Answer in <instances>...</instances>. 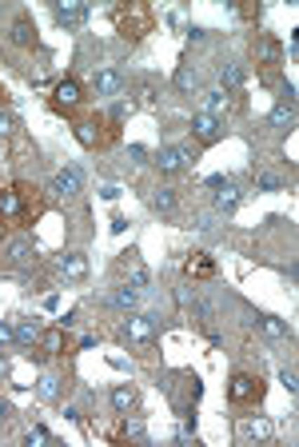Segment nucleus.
Wrapping results in <instances>:
<instances>
[{
  "label": "nucleus",
  "instance_id": "10",
  "mask_svg": "<svg viewBox=\"0 0 299 447\" xmlns=\"http://www.w3.org/2000/svg\"><path fill=\"white\" fill-rule=\"evenodd\" d=\"M60 276L64 280H72V284L88 280V256L84 252H68V256H60Z\"/></svg>",
  "mask_w": 299,
  "mask_h": 447
},
{
  "label": "nucleus",
  "instance_id": "17",
  "mask_svg": "<svg viewBox=\"0 0 299 447\" xmlns=\"http://www.w3.org/2000/svg\"><path fill=\"white\" fill-rule=\"evenodd\" d=\"M267 124H272L275 132H291V128H295V108H287V104H275L272 116H267Z\"/></svg>",
  "mask_w": 299,
  "mask_h": 447
},
{
  "label": "nucleus",
  "instance_id": "19",
  "mask_svg": "<svg viewBox=\"0 0 299 447\" xmlns=\"http://www.w3.org/2000/svg\"><path fill=\"white\" fill-rule=\"evenodd\" d=\"M36 396L44 399V403H56L60 399V375H52V372H44L36 380Z\"/></svg>",
  "mask_w": 299,
  "mask_h": 447
},
{
  "label": "nucleus",
  "instance_id": "5",
  "mask_svg": "<svg viewBox=\"0 0 299 447\" xmlns=\"http://www.w3.org/2000/svg\"><path fill=\"white\" fill-rule=\"evenodd\" d=\"M260 380H255V375H248V372H236L232 375V380H227V399H232V403H255V399H260Z\"/></svg>",
  "mask_w": 299,
  "mask_h": 447
},
{
  "label": "nucleus",
  "instance_id": "4",
  "mask_svg": "<svg viewBox=\"0 0 299 447\" xmlns=\"http://www.w3.org/2000/svg\"><path fill=\"white\" fill-rule=\"evenodd\" d=\"M156 164H160V172L175 176V172H184V168H192V164H196V152L187 148V144H168V148H160Z\"/></svg>",
  "mask_w": 299,
  "mask_h": 447
},
{
  "label": "nucleus",
  "instance_id": "39",
  "mask_svg": "<svg viewBox=\"0 0 299 447\" xmlns=\"http://www.w3.org/2000/svg\"><path fill=\"white\" fill-rule=\"evenodd\" d=\"M128 156H132L136 164H144V160H148V148H144V144H132V148H128Z\"/></svg>",
  "mask_w": 299,
  "mask_h": 447
},
{
  "label": "nucleus",
  "instance_id": "23",
  "mask_svg": "<svg viewBox=\"0 0 299 447\" xmlns=\"http://www.w3.org/2000/svg\"><path fill=\"white\" fill-rule=\"evenodd\" d=\"M36 339H40V323H36V320L16 323V344H20V348H32Z\"/></svg>",
  "mask_w": 299,
  "mask_h": 447
},
{
  "label": "nucleus",
  "instance_id": "27",
  "mask_svg": "<svg viewBox=\"0 0 299 447\" xmlns=\"http://www.w3.org/2000/svg\"><path fill=\"white\" fill-rule=\"evenodd\" d=\"M220 80H224L227 88H239L244 84V68H239V64H224V68H220Z\"/></svg>",
  "mask_w": 299,
  "mask_h": 447
},
{
  "label": "nucleus",
  "instance_id": "13",
  "mask_svg": "<svg viewBox=\"0 0 299 447\" xmlns=\"http://www.w3.org/2000/svg\"><path fill=\"white\" fill-rule=\"evenodd\" d=\"M72 136H76V144H80V148H100V144H104V136H100V128L92 124V120H76V124H72Z\"/></svg>",
  "mask_w": 299,
  "mask_h": 447
},
{
  "label": "nucleus",
  "instance_id": "41",
  "mask_svg": "<svg viewBox=\"0 0 299 447\" xmlns=\"http://www.w3.org/2000/svg\"><path fill=\"white\" fill-rule=\"evenodd\" d=\"M8 415H13V408H8V403H0V427L8 423Z\"/></svg>",
  "mask_w": 299,
  "mask_h": 447
},
{
  "label": "nucleus",
  "instance_id": "1",
  "mask_svg": "<svg viewBox=\"0 0 299 447\" xmlns=\"http://www.w3.org/2000/svg\"><path fill=\"white\" fill-rule=\"evenodd\" d=\"M52 200L56 204H76V200L84 196V176L76 172V168H60V172L52 176Z\"/></svg>",
  "mask_w": 299,
  "mask_h": 447
},
{
  "label": "nucleus",
  "instance_id": "2",
  "mask_svg": "<svg viewBox=\"0 0 299 447\" xmlns=\"http://www.w3.org/2000/svg\"><path fill=\"white\" fill-rule=\"evenodd\" d=\"M28 216V188L16 184V188H0V220L13 224V220H25Z\"/></svg>",
  "mask_w": 299,
  "mask_h": 447
},
{
  "label": "nucleus",
  "instance_id": "22",
  "mask_svg": "<svg viewBox=\"0 0 299 447\" xmlns=\"http://www.w3.org/2000/svg\"><path fill=\"white\" fill-rule=\"evenodd\" d=\"M152 208L160 212V216H172L175 212V192L172 188H156V192H152Z\"/></svg>",
  "mask_w": 299,
  "mask_h": 447
},
{
  "label": "nucleus",
  "instance_id": "12",
  "mask_svg": "<svg viewBox=\"0 0 299 447\" xmlns=\"http://www.w3.org/2000/svg\"><path fill=\"white\" fill-rule=\"evenodd\" d=\"M199 112H208V116H215V120H224L227 112H232V96H227L224 88L204 92V108H199Z\"/></svg>",
  "mask_w": 299,
  "mask_h": 447
},
{
  "label": "nucleus",
  "instance_id": "7",
  "mask_svg": "<svg viewBox=\"0 0 299 447\" xmlns=\"http://www.w3.org/2000/svg\"><path fill=\"white\" fill-rule=\"evenodd\" d=\"M192 136H196L199 144H215V140L224 136V120H215L208 112H196V116H192Z\"/></svg>",
  "mask_w": 299,
  "mask_h": 447
},
{
  "label": "nucleus",
  "instance_id": "33",
  "mask_svg": "<svg viewBox=\"0 0 299 447\" xmlns=\"http://www.w3.org/2000/svg\"><path fill=\"white\" fill-rule=\"evenodd\" d=\"M16 132V116L13 112H0V140H8Z\"/></svg>",
  "mask_w": 299,
  "mask_h": 447
},
{
  "label": "nucleus",
  "instance_id": "20",
  "mask_svg": "<svg viewBox=\"0 0 299 447\" xmlns=\"http://www.w3.org/2000/svg\"><path fill=\"white\" fill-rule=\"evenodd\" d=\"M272 423L267 420H239V439H267Z\"/></svg>",
  "mask_w": 299,
  "mask_h": 447
},
{
  "label": "nucleus",
  "instance_id": "21",
  "mask_svg": "<svg viewBox=\"0 0 299 447\" xmlns=\"http://www.w3.org/2000/svg\"><path fill=\"white\" fill-rule=\"evenodd\" d=\"M260 328L272 339H291V328H287V320H279V316H260Z\"/></svg>",
  "mask_w": 299,
  "mask_h": 447
},
{
  "label": "nucleus",
  "instance_id": "6",
  "mask_svg": "<svg viewBox=\"0 0 299 447\" xmlns=\"http://www.w3.org/2000/svg\"><path fill=\"white\" fill-rule=\"evenodd\" d=\"M124 76L116 72V68H100L96 76H92V92H96L100 100H116V96H124Z\"/></svg>",
  "mask_w": 299,
  "mask_h": 447
},
{
  "label": "nucleus",
  "instance_id": "15",
  "mask_svg": "<svg viewBox=\"0 0 299 447\" xmlns=\"http://www.w3.org/2000/svg\"><path fill=\"white\" fill-rule=\"evenodd\" d=\"M136 403H140V396H136V387H132V384H120V387H112V408L120 411V415H128V411H136Z\"/></svg>",
  "mask_w": 299,
  "mask_h": 447
},
{
  "label": "nucleus",
  "instance_id": "34",
  "mask_svg": "<svg viewBox=\"0 0 299 447\" xmlns=\"http://www.w3.org/2000/svg\"><path fill=\"white\" fill-rule=\"evenodd\" d=\"M28 447H44V443H52V435L44 432V427H32V432H28V439H25Z\"/></svg>",
  "mask_w": 299,
  "mask_h": 447
},
{
  "label": "nucleus",
  "instance_id": "36",
  "mask_svg": "<svg viewBox=\"0 0 299 447\" xmlns=\"http://www.w3.org/2000/svg\"><path fill=\"white\" fill-rule=\"evenodd\" d=\"M279 104L295 108V84H279Z\"/></svg>",
  "mask_w": 299,
  "mask_h": 447
},
{
  "label": "nucleus",
  "instance_id": "18",
  "mask_svg": "<svg viewBox=\"0 0 299 447\" xmlns=\"http://www.w3.org/2000/svg\"><path fill=\"white\" fill-rule=\"evenodd\" d=\"M239 208V192L232 188V180L224 184V192H215V216H232Z\"/></svg>",
  "mask_w": 299,
  "mask_h": 447
},
{
  "label": "nucleus",
  "instance_id": "14",
  "mask_svg": "<svg viewBox=\"0 0 299 447\" xmlns=\"http://www.w3.org/2000/svg\"><path fill=\"white\" fill-rule=\"evenodd\" d=\"M8 37H13V44H20V48H32V44H36V25H32L28 16H16Z\"/></svg>",
  "mask_w": 299,
  "mask_h": 447
},
{
  "label": "nucleus",
  "instance_id": "26",
  "mask_svg": "<svg viewBox=\"0 0 299 447\" xmlns=\"http://www.w3.org/2000/svg\"><path fill=\"white\" fill-rule=\"evenodd\" d=\"M120 435H124V439H140V443L148 439V432H144V423H140V420H132V415H124V427H120Z\"/></svg>",
  "mask_w": 299,
  "mask_h": 447
},
{
  "label": "nucleus",
  "instance_id": "25",
  "mask_svg": "<svg viewBox=\"0 0 299 447\" xmlns=\"http://www.w3.org/2000/svg\"><path fill=\"white\" fill-rule=\"evenodd\" d=\"M172 80H175V88H180V92H192V88H196V80H199V76H196V68H187V64H180V68H175V76H172Z\"/></svg>",
  "mask_w": 299,
  "mask_h": 447
},
{
  "label": "nucleus",
  "instance_id": "28",
  "mask_svg": "<svg viewBox=\"0 0 299 447\" xmlns=\"http://www.w3.org/2000/svg\"><path fill=\"white\" fill-rule=\"evenodd\" d=\"M255 188H260V192H279L284 180H279L275 172H255Z\"/></svg>",
  "mask_w": 299,
  "mask_h": 447
},
{
  "label": "nucleus",
  "instance_id": "35",
  "mask_svg": "<svg viewBox=\"0 0 299 447\" xmlns=\"http://www.w3.org/2000/svg\"><path fill=\"white\" fill-rule=\"evenodd\" d=\"M156 100H160V96H156V84H152V80H144V84H140V104H148V108H152Z\"/></svg>",
  "mask_w": 299,
  "mask_h": 447
},
{
  "label": "nucleus",
  "instance_id": "9",
  "mask_svg": "<svg viewBox=\"0 0 299 447\" xmlns=\"http://www.w3.org/2000/svg\"><path fill=\"white\" fill-rule=\"evenodd\" d=\"M80 100H84V88L76 84V80H60V84L52 88V104H56L60 112H76Z\"/></svg>",
  "mask_w": 299,
  "mask_h": 447
},
{
  "label": "nucleus",
  "instance_id": "38",
  "mask_svg": "<svg viewBox=\"0 0 299 447\" xmlns=\"http://www.w3.org/2000/svg\"><path fill=\"white\" fill-rule=\"evenodd\" d=\"M212 228H215V212H208V216L196 220V232H212Z\"/></svg>",
  "mask_w": 299,
  "mask_h": 447
},
{
  "label": "nucleus",
  "instance_id": "40",
  "mask_svg": "<svg viewBox=\"0 0 299 447\" xmlns=\"http://www.w3.org/2000/svg\"><path fill=\"white\" fill-rule=\"evenodd\" d=\"M100 196H104V200H116V196H120V188L108 184V188H100Z\"/></svg>",
  "mask_w": 299,
  "mask_h": 447
},
{
  "label": "nucleus",
  "instance_id": "42",
  "mask_svg": "<svg viewBox=\"0 0 299 447\" xmlns=\"http://www.w3.org/2000/svg\"><path fill=\"white\" fill-rule=\"evenodd\" d=\"M0 380H8V360H0Z\"/></svg>",
  "mask_w": 299,
  "mask_h": 447
},
{
  "label": "nucleus",
  "instance_id": "24",
  "mask_svg": "<svg viewBox=\"0 0 299 447\" xmlns=\"http://www.w3.org/2000/svg\"><path fill=\"white\" fill-rule=\"evenodd\" d=\"M212 272H215V264H212V256H204V252H196V256L187 260V276H199V280H208Z\"/></svg>",
  "mask_w": 299,
  "mask_h": 447
},
{
  "label": "nucleus",
  "instance_id": "8",
  "mask_svg": "<svg viewBox=\"0 0 299 447\" xmlns=\"http://www.w3.org/2000/svg\"><path fill=\"white\" fill-rule=\"evenodd\" d=\"M0 256H4L8 264H16V268H25V264L36 260V244H32L28 236H13L8 244H4V252H0Z\"/></svg>",
  "mask_w": 299,
  "mask_h": 447
},
{
  "label": "nucleus",
  "instance_id": "29",
  "mask_svg": "<svg viewBox=\"0 0 299 447\" xmlns=\"http://www.w3.org/2000/svg\"><path fill=\"white\" fill-rule=\"evenodd\" d=\"M136 304H140V292H136V287H120V292H116V308H128V311H132Z\"/></svg>",
  "mask_w": 299,
  "mask_h": 447
},
{
  "label": "nucleus",
  "instance_id": "31",
  "mask_svg": "<svg viewBox=\"0 0 299 447\" xmlns=\"http://www.w3.org/2000/svg\"><path fill=\"white\" fill-rule=\"evenodd\" d=\"M260 60H267V64L279 60V44H275V40H267V37L260 40Z\"/></svg>",
  "mask_w": 299,
  "mask_h": 447
},
{
  "label": "nucleus",
  "instance_id": "11",
  "mask_svg": "<svg viewBox=\"0 0 299 447\" xmlns=\"http://www.w3.org/2000/svg\"><path fill=\"white\" fill-rule=\"evenodd\" d=\"M52 16H56V25L76 28L80 20H84V4H80V0H60V4L52 8Z\"/></svg>",
  "mask_w": 299,
  "mask_h": 447
},
{
  "label": "nucleus",
  "instance_id": "16",
  "mask_svg": "<svg viewBox=\"0 0 299 447\" xmlns=\"http://www.w3.org/2000/svg\"><path fill=\"white\" fill-rule=\"evenodd\" d=\"M32 348H40L44 356H60V351H64V332H60V328H48V332H40V339L32 344Z\"/></svg>",
  "mask_w": 299,
  "mask_h": 447
},
{
  "label": "nucleus",
  "instance_id": "30",
  "mask_svg": "<svg viewBox=\"0 0 299 447\" xmlns=\"http://www.w3.org/2000/svg\"><path fill=\"white\" fill-rule=\"evenodd\" d=\"M279 384H284L287 396H295V391H299V375H295V368H284V372H279Z\"/></svg>",
  "mask_w": 299,
  "mask_h": 447
},
{
  "label": "nucleus",
  "instance_id": "37",
  "mask_svg": "<svg viewBox=\"0 0 299 447\" xmlns=\"http://www.w3.org/2000/svg\"><path fill=\"white\" fill-rule=\"evenodd\" d=\"M132 287H148V268H132Z\"/></svg>",
  "mask_w": 299,
  "mask_h": 447
},
{
  "label": "nucleus",
  "instance_id": "3",
  "mask_svg": "<svg viewBox=\"0 0 299 447\" xmlns=\"http://www.w3.org/2000/svg\"><path fill=\"white\" fill-rule=\"evenodd\" d=\"M124 344H132V348H152V344H156V316H128Z\"/></svg>",
  "mask_w": 299,
  "mask_h": 447
},
{
  "label": "nucleus",
  "instance_id": "32",
  "mask_svg": "<svg viewBox=\"0 0 299 447\" xmlns=\"http://www.w3.org/2000/svg\"><path fill=\"white\" fill-rule=\"evenodd\" d=\"M13 344H16V323L0 320V348H13Z\"/></svg>",
  "mask_w": 299,
  "mask_h": 447
}]
</instances>
